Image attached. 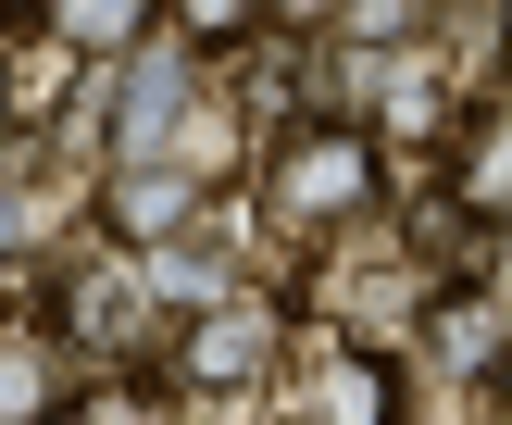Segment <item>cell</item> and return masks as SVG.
<instances>
[{
  "instance_id": "5b68a950",
  "label": "cell",
  "mask_w": 512,
  "mask_h": 425,
  "mask_svg": "<svg viewBox=\"0 0 512 425\" xmlns=\"http://www.w3.org/2000/svg\"><path fill=\"white\" fill-rule=\"evenodd\" d=\"M175 113H188V75H175V63H138L125 100H113V150H125V163H163Z\"/></svg>"
},
{
  "instance_id": "9c48e42d",
  "label": "cell",
  "mask_w": 512,
  "mask_h": 425,
  "mask_svg": "<svg viewBox=\"0 0 512 425\" xmlns=\"http://www.w3.org/2000/svg\"><path fill=\"white\" fill-rule=\"evenodd\" d=\"M50 413H63L50 363H38V350H0V425H50Z\"/></svg>"
},
{
  "instance_id": "4fadbf2b",
  "label": "cell",
  "mask_w": 512,
  "mask_h": 425,
  "mask_svg": "<svg viewBox=\"0 0 512 425\" xmlns=\"http://www.w3.org/2000/svg\"><path fill=\"white\" fill-rule=\"evenodd\" d=\"M25 250V200H13V175H0V263Z\"/></svg>"
},
{
  "instance_id": "9a60e30c",
  "label": "cell",
  "mask_w": 512,
  "mask_h": 425,
  "mask_svg": "<svg viewBox=\"0 0 512 425\" xmlns=\"http://www.w3.org/2000/svg\"><path fill=\"white\" fill-rule=\"evenodd\" d=\"M0 13H50V0H0Z\"/></svg>"
},
{
  "instance_id": "277c9868",
  "label": "cell",
  "mask_w": 512,
  "mask_h": 425,
  "mask_svg": "<svg viewBox=\"0 0 512 425\" xmlns=\"http://www.w3.org/2000/svg\"><path fill=\"white\" fill-rule=\"evenodd\" d=\"M450 188L488 225H512V100H475V113L450 125Z\"/></svg>"
},
{
  "instance_id": "5bb4252c",
  "label": "cell",
  "mask_w": 512,
  "mask_h": 425,
  "mask_svg": "<svg viewBox=\"0 0 512 425\" xmlns=\"http://www.w3.org/2000/svg\"><path fill=\"white\" fill-rule=\"evenodd\" d=\"M13 113H25V88H13V63H0V125H13Z\"/></svg>"
},
{
  "instance_id": "3957f363",
  "label": "cell",
  "mask_w": 512,
  "mask_h": 425,
  "mask_svg": "<svg viewBox=\"0 0 512 425\" xmlns=\"http://www.w3.org/2000/svg\"><path fill=\"white\" fill-rule=\"evenodd\" d=\"M263 363H275V313H225L213 300V313H188V338H175V375H188V388H225V375L250 388Z\"/></svg>"
},
{
  "instance_id": "8fae6325",
  "label": "cell",
  "mask_w": 512,
  "mask_h": 425,
  "mask_svg": "<svg viewBox=\"0 0 512 425\" xmlns=\"http://www.w3.org/2000/svg\"><path fill=\"white\" fill-rule=\"evenodd\" d=\"M425 13H438V0H350V13H338V38H350V50H400Z\"/></svg>"
},
{
  "instance_id": "7c38bea8",
  "label": "cell",
  "mask_w": 512,
  "mask_h": 425,
  "mask_svg": "<svg viewBox=\"0 0 512 425\" xmlns=\"http://www.w3.org/2000/svg\"><path fill=\"white\" fill-rule=\"evenodd\" d=\"M263 13H275V25H338L350 0H263Z\"/></svg>"
},
{
  "instance_id": "52a82bcc",
  "label": "cell",
  "mask_w": 512,
  "mask_h": 425,
  "mask_svg": "<svg viewBox=\"0 0 512 425\" xmlns=\"http://www.w3.org/2000/svg\"><path fill=\"white\" fill-rule=\"evenodd\" d=\"M150 13H163V0H50V38L63 50H125Z\"/></svg>"
},
{
  "instance_id": "30bf717a",
  "label": "cell",
  "mask_w": 512,
  "mask_h": 425,
  "mask_svg": "<svg viewBox=\"0 0 512 425\" xmlns=\"http://www.w3.org/2000/svg\"><path fill=\"white\" fill-rule=\"evenodd\" d=\"M50 425H163V388H138V375H113V388H88V400H63Z\"/></svg>"
},
{
  "instance_id": "8992f818",
  "label": "cell",
  "mask_w": 512,
  "mask_h": 425,
  "mask_svg": "<svg viewBox=\"0 0 512 425\" xmlns=\"http://www.w3.org/2000/svg\"><path fill=\"white\" fill-rule=\"evenodd\" d=\"M313 425H388V375H375L363 350H338V363L313 375Z\"/></svg>"
},
{
  "instance_id": "7a4b0ae2",
  "label": "cell",
  "mask_w": 512,
  "mask_h": 425,
  "mask_svg": "<svg viewBox=\"0 0 512 425\" xmlns=\"http://www.w3.org/2000/svg\"><path fill=\"white\" fill-rule=\"evenodd\" d=\"M100 225L138 250L188 238V225H213V200H200V163H113V188H100Z\"/></svg>"
},
{
  "instance_id": "6da1fadb",
  "label": "cell",
  "mask_w": 512,
  "mask_h": 425,
  "mask_svg": "<svg viewBox=\"0 0 512 425\" xmlns=\"http://www.w3.org/2000/svg\"><path fill=\"white\" fill-rule=\"evenodd\" d=\"M375 138L363 125H338V113H300L288 138H275V213H288V238H338L350 213L375 200Z\"/></svg>"
},
{
  "instance_id": "ba28073f",
  "label": "cell",
  "mask_w": 512,
  "mask_h": 425,
  "mask_svg": "<svg viewBox=\"0 0 512 425\" xmlns=\"http://www.w3.org/2000/svg\"><path fill=\"white\" fill-rule=\"evenodd\" d=\"M163 25H175L188 50H238L250 25H263V0H163Z\"/></svg>"
}]
</instances>
